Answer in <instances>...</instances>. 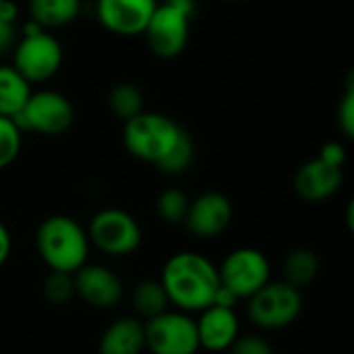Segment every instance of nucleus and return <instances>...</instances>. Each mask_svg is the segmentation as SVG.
Wrapping results in <instances>:
<instances>
[{
    "instance_id": "1",
    "label": "nucleus",
    "mask_w": 354,
    "mask_h": 354,
    "mask_svg": "<svg viewBox=\"0 0 354 354\" xmlns=\"http://www.w3.org/2000/svg\"><path fill=\"white\" fill-rule=\"evenodd\" d=\"M122 141L127 151L164 174H183L195 156L193 139L170 116L141 112L124 122Z\"/></svg>"
},
{
    "instance_id": "2",
    "label": "nucleus",
    "mask_w": 354,
    "mask_h": 354,
    "mask_svg": "<svg viewBox=\"0 0 354 354\" xmlns=\"http://www.w3.org/2000/svg\"><path fill=\"white\" fill-rule=\"evenodd\" d=\"M170 305L183 313H201L212 307L220 288L218 268L197 251H180L172 255L160 278Z\"/></svg>"
},
{
    "instance_id": "3",
    "label": "nucleus",
    "mask_w": 354,
    "mask_h": 354,
    "mask_svg": "<svg viewBox=\"0 0 354 354\" xmlns=\"http://www.w3.org/2000/svg\"><path fill=\"white\" fill-rule=\"evenodd\" d=\"M35 247L50 272L75 274L87 263L89 236L87 230L71 216L46 218L35 234Z\"/></svg>"
},
{
    "instance_id": "4",
    "label": "nucleus",
    "mask_w": 354,
    "mask_h": 354,
    "mask_svg": "<svg viewBox=\"0 0 354 354\" xmlns=\"http://www.w3.org/2000/svg\"><path fill=\"white\" fill-rule=\"evenodd\" d=\"M29 85L50 81L62 66L60 41L33 21L25 25L23 39L17 44L10 64Z\"/></svg>"
},
{
    "instance_id": "5",
    "label": "nucleus",
    "mask_w": 354,
    "mask_h": 354,
    "mask_svg": "<svg viewBox=\"0 0 354 354\" xmlns=\"http://www.w3.org/2000/svg\"><path fill=\"white\" fill-rule=\"evenodd\" d=\"M193 15L195 0H164L162 4H156V10L143 31L151 52L160 58L178 56L189 41Z\"/></svg>"
},
{
    "instance_id": "6",
    "label": "nucleus",
    "mask_w": 354,
    "mask_h": 354,
    "mask_svg": "<svg viewBox=\"0 0 354 354\" xmlns=\"http://www.w3.org/2000/svg\"><path fill=\"white\" fill-rule=\"evenodd\" d=\"M23 133L46 137L66 133L75 122V108L66 95L52 89L31 91L21 112L12 118Z\"/></svg>"
},
{
    "instance_id": "7",
    "label": "nucleus",
    "mask_w": 354,
    "mask_h": 354,
    "mask_svg": "<svg viewBox=\"0 0 354 354\" xmlns=\"http://www.w3.org/2000/svg\"><path fill=\"white\" fill-rule=\"evenodd\" d=\"M303 311V295L299 288L280 282H268L251 299H247V315L261 330H282L292 326Z\"/></svg>"
},
{
    "instance_id": "8",
    "label": "nucleus",
    "mask_w": 354,
    "mask_h": 354,
    "mask_svg": "<svg viewBox=\"0 0 354 354\" xmlns=\"http://www.w3.org/2000/svg\"><path fill=\"white\" fill-rule=\"evenodd\" d=\"M89 243H93L102 253L112 257H124L139 249L141 245V226L139 222L124 209L104 207L100 209L87 230Z\"/></svg>"
},
{
    "instance_id": "9",
    "label": "nucleus",
    "mask_w": 354,
    "mask_h": 354,
    "mask_svg": "<svg viewBox=\"0 0 354 354\" xmlns=\"http://www.w3.org/2000/svg\"><path fill=\"white\" fill-rule=\"evenodd\" d=\"M220 284L228 288L239 301L251 299L272 280V270L268 257L253 247H241L226 255L218 268Z\"/></svg>"
},
{
    "instance_id": "10",
    "label": "nucleus",
    "mask_w": 354,
    "mask_h": 354,
    "mask_svg": "<svg viewBox=\"0 0 354 354\" xmlns=\"http://www.w3.org/2000/svg\"><path fill=\"white\" fill-rule=\"evenodd\" d=\"M145 351L151 354H197L199 336L195 319L183 311H164L143 322Z\"/></svg>"
},
{
    "instance_id": "11",
    "label": "nucleus",
    "mask_w": 354,
    "mask_h": 354,
    "mask_svg": "<svg viewBox=\"0 0 354 354\" xmlns=\"http://www.w3.org/2000/svg\"><path fill=\"white\" fill-rule=\"evenodd\" d=\"M156 4L158 0H97L95 17L106 31L135 37L145 31Z\"/></svg>"
},
{
    "instance_id": "12",
    "label": "nucleus",
    "mask_w": 354,
    "mask_h": 354,
    "mask_svg": "<svg viewBox=\"0 0 354 354\" xmlns=\"http://www.w3.org/2000/svg\"><path fill=\"white\" fill-rule=\"evenodd\" d=\"M232 222V203L224 193L207 191L189 203L185 228L197 239L220 236Z\"/></svg>"
},
{
    "instance_id": "13",
    "label": "nucleus",
    "mask_w": 354,
    "mask_h": 354,
    "mask_svg": "<svg viewBox=\"0 0 354 354\" xmlns=\"http://www.w3.org/2000/svg\"><path fill=\"white\" fill-rule=\"evenodd\" d=\"M75 295L93 309H112L122 299V280L106 266L85 263L73 274Z\"/></svg>"
},
{
    "instance_id": "14",
    "label": "nucleus",
    "mask_w": 354,
    "mask_h": 354,
    "mask_svg": "<svg viewBox=\"0 0 354 354\" xmlns=\"http://www.w3.org/2000/svg\"><path fill=\"white\" fill-rule=\"evenodd\" d=\"M199 348L209 353H222L232 346V342L241 336V324L234 309L212 305L201 311L199 319H195Z\"/></svg>"
},
{
    "instance_id": "15",
    "label": "nucleus",
    "mask_w": 354,
    "mask_h": 354,
    "mask_svg": "<svg viewBox=\"0 0 354 354\" xmlns=\"http://www.w3.org/2000/svg\"><path fill=\"white\" fill-rule=\"evenodd\" d=\"M342 180H344L342 168L330 166L324 160L315 158L299 168L295 176V191L301 199L319 203L334 197L340 191Z\"/></svg>"
},
{
    "instance_id": "16",
    "label": "nucleus",
    "mask_w": 354,
    "mask_h": 354,
    "mask_svg": "<svg viewBox=\"0 0 354 354\" xmlns=\"http://www.w3.org/2000/svg\"><path fill=\"white\" fill-rule=\"evenodd\" d=\"M145 351V326L139 317L112 322L97 344L100 354H141Z\"/></svg>"
},
{
    "instance_id": "17",
    "label": "nucleus",
    "mask_w": 354,
    "mask_h": 354,
    "mask_svg": "<svg viewBox=\"0 0 354 354\" xmlns=\"http://www.w3.org/2000/svg\"><path fill=\"white\" fill-rule=\"evenodd\" d=\"M29 21L41 29H56L73 23L79 17L81 0H29Z\"/></svg>"
},
{
    "instance_id": "18",
    "label": "nucleus",
    "mask_w": 354,
    "mask_h": 354,
    "mask_svg": "<svg viewBox=\"0 0 354 354\" xmlns=\"http://www.w3.org/2000/svg\"><path fill=\"white\" fill-rule=\"evenodd\" d=\"M319 274V257L307 247L292 249L282 261V280L295 288L309 286Z\"/></svg>"
},
{
    "instance_id": "19",
    "label": "nucleus",
    "mask_w": 354,
    "mask_h": 354,
    "mask_svg": "<svg viewBox=\"0 0 354 354\" xmlns=\"http://www.w3.org/2000/svg\"><path fill=\"white\" fill-rule=\"evenodd\" d=\"M31 85L6 64H0V116L15 118L25 106Z\"/></svg>"
},
{
    "instance_id": "20",
    "label": "nucleus",
    "mask_w": 354,
    "mask_h": 354,
    "mask_svg": "<svg viewBox=\"0 0 354 354\" xmlns=\"http://www.w3.org/2000/svg\"><path fill=\"white\" fill-rule=\"evenodd\" d=\"M131 303H133L135 313L145 322L162 315L164 311H168V305H170L160 280H143L135 284L131 292Z\"/></svg>"
},
{
    "instance_id": "21",
    "label": "nucleus",
    "mask_w": 354,
    "mask_h": 354,
    "mask_svg": "<svg viewBox=\"0 0 354 354\" xmlns=\"http://www.w3.org/2000/svg\"><path fill=\"white\" fill-rule=\"evenodd\" d=\"M108 106L116 118L127 122L143 112V93L131 83H118L108 95Z\"/></svg>"
},
{
    "instance_id": "22",
    "label": "nucleus",
    "mask_w": 354,
    "mask_h": 354,
    "mask_svg": "<svg viewBox=\"0 0 354 354\" xmlns=\"http://www.w3.org/2000/svg\"><path fill=\"white\" fill-rule=\"evenodd\" d=\"M189 203L191 199L187 197L185 191L180 189H166L160 197H158V214L166 224L178 226L185 222L187 212H189Z\"/></svg>"
},
{
    "instance_id": "23",
    "label": "nucleus",
    "mask_w": 354,
    "mask_h": 354,
    "mask_svg": "<svg viewBox=\"0 0 354 354\" xmlns=\"http://www.w3.org/2000/svg\"><path fill=\"white\" fill-rule=\"evenodd\" d=\"M44 297L50 305L54 307H64L68 305L77 295H75V282L71 274L62 272H50L44 280Z\"/></svg>"
},
{
    "instance_id": "24",
    "label": "nucleus",
    "mask_w": 354,
    "mask_h": 354,
    "mask_svg": "<svg viewBox=\"0 0 354 354\" xmlns=\"http://www.w3.org/2000/svg\"><path fill=\"white\" fill-rule=\"evenodd\" d=\"M23 145V131L12 118L0 116V170L10 166Z\"/></svg>"
},
{
    "instance_id": "25",
    "label": "nucleus",
    "mask_w": 354,
    "mask_h": 354,
    "mask_svg": "<svg viewBox=\"0 0 354 354\" xmlns=\"http://www.w3.org/2000/svg\"><path fill=\"white\" fill-rule=\"evenodd\" d=\"M230 354H274L272 344L255 334H247V336H239L232 346L228 348Z\"/></svg>"
},
{
    "instance_id": "26",
    "label": "nucleus",
    "mask_w": 354,
    "mask_h": 354,
    "mask_svg": "<svg viewBox=\"0 0 354 354\" xmlns=\"http://www.w3.org/2000/svg\"><path fill=\"white\" fill-rule=\"evenodd\" d=\"M338 127L346 137L354 135V87L348 85L346 93L342 95V102L338 106Z\"/></svg>"
},
{
    "instance_id": "27",
    "label": "nucleus",
    "mask_w": 354,
    "mask_h": 354,
    "mask_svg": "<svg viewBox=\"0 0 354 354\" xmlns=\"http://www.w3.org/2000/svg\"><path fill=\"white\" fill-rule=\"evenodd\" d=\"M319 160H324L326 164L330 166H336V168H342L344 162H346V149L340 141H328L322 145L319 149Z\"/></svg>"
},
{
    "instance_id": "28",
    "label": "nucleus",
    "mask_w": 354,
    "mask_h": 354,
    "mask_svg": "<svg viewBox=\"0 0 354 354\" xmlns=\"http://www.w3.org/2000/svg\"><path fill=\"white\" fill-rule=\"evenodd\" d=\"M19 17V8L12 0H2L0 2V23L6 27H12Z\"/></svg>"
},
{
    "instance_id": "29",
    "label": "nucleus",
    "mask_w": 354,
    "mask_h": 354,
    "mask_svg": "<svg viewBox=\"0 0 354 354\" xmlns=\"http://www.w3.org/2000/svg\"><path fill=\"white\" fill-rule=\"evenodd\" d=\"M10 249H12V239L8 228L0 222V268L8 261L10 257Z\"/></svg>"
},
{
    "instance_id": "30",
    "label": "nucleus",
    "mask_w": 354,
    "mask_h": 354,
    "mask_svg": "<svg viewBox=\"0 0 354 354\" xmlns=\"http://www.w3.org/2000/svg\"><path fill=\"white\" fill-rule=\"evenodd\" d=\"M10 35H12V27H6L0 23V58L6 50V46L10 44Z\"/></svg>"
},
{
    "instance_id": "31",
    "label": "nucleus",
    "mask_w": 354,
    "mask_h": 354,
    "mask_svg": "<svg viewBox=\"0 0 354 354\" xmlns=\"http://www.w3.org/2000/svg\"><path fill=\"white\" fill-rule=\"evenodd\" d=\"M226 2H243V0H226Z\"/></svg>"
},
{
    "instance_id": "32",
    "label": "nucleus",
    "mask_w": 354,
    "mask_h": 354,
    "mask_svg": "<svg viewBox=\"0 0 354 354\" xmlns=\"http://www.w3.org/2000/svg\"><path fill=\"white\" fill-rule=\"evenodd\" d=\"M0 2H2V0H0Z\"/></svg>"
}]
</instances>
